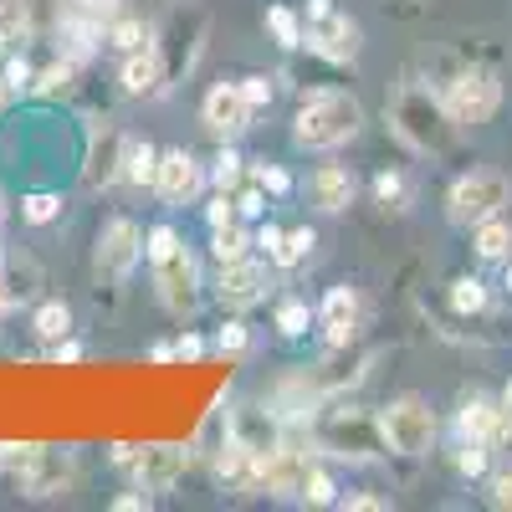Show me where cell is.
I'll use <instances>...</instances> for the list:
<instances>
[{
	"label": "cell",
	"instance_id": "6da1fadb",
	"mask_svg": "<svg viewBox=\"0 0 512 512\" xmlns=\"http://www.w3.org/2000/svg\"><path fill=\"white\" fill-rule=\"evenodd\" d=\"M359 123H364V108H359L354 93L323 88V93H313L303 108H297L292 139L303 149H338V144H349L359 134Z\"/></svg>",
	"mask_w": 512,
	"mask_h": 512
},
{
	"label": "cell",
	"instance_id": "7a4b0ae2",
	"mask_svg": "<svg viewBox=\"0 0 512 512\" xmlns=\"http://www.w3.org/2000/svg\"><path fill=\"white\" fill-rule=\"evenodd\" d=\"M390 123H395V134L415 149V154H446L451 149V134H456V123L446 113L441 98H431L425 88H405L390 108Z\"/></svg>",
	"mask_w": 512,
	"mask_h": 512
},
{
	"label": "cell",
	"instance_id": "3957f363",
	"mask_svg": "<svg viewBox=\"0 0 512 512\" xmlns=\"http://www.w3.org/2000/svg\"><path fill=\"white\" fill-rule=\"evenodd\" d=\"M512 200V180L507 175H497V169H477V175H461L456 185H451V221H461V226H482V221H492L497 210Z\"/></svg>",
	"mask_w": 512,
	"mask_h": 512
},
{
	"label": "cell",
	"instance_id": "277c9868",
	"mask_svg": "<svg viewBox=\"0 0 512 512\" xmlns=\"http://www.w3.org/2000/svg\"><path fill=\"white\" fill-rule=\"evenodd\" d=\"M441 103H446V113H451L456 128H477V123H487V118L497 113V103H502V82H497V72H487V67L456 72Z\"/></svg>",
	"mask_w": 512,
	"mask_h": 512
},
{
	"label": "cell",
	"instance_id": "5b68a950",
	"mask_svg": "<svg viewBox=\"0 0 512 512\" xmlns=\"http://www.w3.org/2000/svg\"><path fill=\"white\" fill-rule=\"evenodd\" d=\"M303 47L318 52L323 62H354L359 57V26L344 16V11H333L328 0H313L308 6V21H303Z\"/></svg>",
	"mask_w": 512,
	"mask_h": 512
},
{
	"label": "cell",
	"instance_id": "8992f818",
	"mask_svg": "<svg viewBox=\"0 0 512 512\" xmlns=\"http://www.w3.org/2000/svg\"><path fill=\"white\" fill-rule=\"evenodd\" d=\"M379 431H384V451L420 456L425 446H431V436H436V415H431V405H425V400L405 395V400H395V405H384Z\"/></svg>",
	"mask_w": 512,
	"mask_h": 512
},
{
	"label": "cell",
	"instance_id": "52a82bcc",
	"mask_svg": "<svg viewBox=\"0 0 512 512\" xmlns=\"http://www.w3.org/2000/svg\"><path fill=\"white\" fill-rule=\"evenodd\" d=\"M11 466H16V482L31 497H57L72 487V456L57 446H6Z\"/></svg>",
	"mask_w": 512,
	"mask_h": 512
},
{
	"label": "cell",
	"instance_id": "ba28073f",
	"mask_svg": "<svg viewBox=\"0 0 512 512\" xmlns=\"http://www.w3.org/2000/svg\"><path fill=\"white\" fill-rule=\"evenodd\" d=\"M139 256H144V231L128 221V216H118V221H108L103 236H98L93 267H98L103 282H128V277H134V267H139Z\"/></svg>",
	"mask_w": 512,
	"mask_h": 512
},
{
	"label": "cell",
	"instance_id": "9c48e42d",
	"mask_svg": "<svg viewBox=\"0 0 512 512\" xmlns=\"http://www.w3.org/2000/svg\"><path fill=\"white\" fill-rule=\"evenodd\" d=\"M154 282H159V303L169 313H195V303H200V267H195V256L185 246L159 256V262H154Z\"/></svg>",
	"mask_w": 512,
	"mask_h": 512
},
{
	"label": "cell",
	"instance_id": "30bf717a",
	"mask_svg": "<svg viewBox=\"0 0 512 512\" xmlns=\"http://www.w3.org/2000/svg\"><path fill=\"white\" fill-rule=\"evenodd\" d=\"M267 456L272 451H256L236 436L221 441V456H216V477L226 492H267Z\"/></svg>",
	"mask_w": 512,
	"mask_h": 512
},
{
	"label": "cell",
	"instance_id": "8fae6325",
	"mask_svg": "<svg viewBox=\"0 0 512 512\" xmlns=\"http://www.w3.org/2000/svg\"><path fill=\"white\" fill-rule=\"evenodd\" d=\"M113 461H118V466H134V477H139L144 492L175 487V477L185 472V451H175V446H144V451H139V446H118Z\"/></svg>",
	"mask_w": 512,
	"mask_h": 512
},
{
	"label": "cell",
	"instance_id": "7c38bea8",
	"mask_svg": "<svg viewBox=\"0 0 512 512\" xmlns=\"http://www.w3.org/2000/svg\"><path fill=\"white\" fill-rule=\"evenodd\" d=\"M200 185H205V175H200L195 154H185V149L159 154V180H154V190H159L164 205H190V200L200 195Z\"/></svg>",
	"mask_w": 512,
	"mask_h": 512
},
{
	"label": "cell",
	"instance_id": "4fadbf2b",
	"mask_svg": "<svg viewBox=\"0 0 512 512\" xmlns=\"http://www.w3.org/2000/svg\"><path fill=\"white\" fill-rule=\"evenodd\" d=\"M200 113H205V128H210V134L231 139V134H241V128H251V113H256V108L241 98L236 82H221V88H210V93H205Z\"/></svg>",
	"mask_w": 512,
	"mask_h": 512
},
{
	"label": "cell",
	"instance_id": "5bb4252c",
	"mask_svg": "<svg viewBox=\"0 0 512 512\" xmlns=\"http://www.w3.org/2000/svg\"><path fill=\"white\" fill-rule=\"evenodd\" d=\"M216 292H221L226 308H251V303H262V297H267V267L251 262V256H241V262H226Z\"/></svg>",
	"mask_w": 512,
	"mask_h": 512
},
{
	"label": "cell",
	"instance_id": "9a60e30c",
	"mask_svg": "<svg viewBox=\"0 0 512 512\" xmlns=\"http://www.w3.org/2000/svg\"><path fill=\"white\" fill-rule=\"evenodd\" d=\"M323 441L338 451V456H374L379 446H384V431H379V420H364V415H338L328 431H323Z\"/></svg>",
	"mask_w": 512,
	"mask_h": 512
},
{
	"label": "cell",
	"instance_id": "2e32d148",
	"mask_svg": "<svg viewBox=\"0 0 512 512\" xmlns=\"http://www.w3.org/2000/svg\"><path fill=\"white\" fill-rule=\"evenodd\" d=\"M308 195H313L318 210H328V216H344V210L354 205V195H359V180L344 164H323L313 175V185H308Z\"/></svg>",
	"mask_w": 512,
	"mask_h": 512
},
{
	"label": "cell",
	"instance_id": "e0dca14e",
	"mask_svg": "<svg viewBox=\"0 0 512 512\" xmlns=\"http://www.w3.org/2000/svg\"><path fill=\"white\" fill-rule=\"evenodd\" d=\"M354 328H359V297H354V287H333L323 297V333H328V344L344 349L354 338Z\"/></svg>",
	"mask_w": 512,
	"mask_h": 512
},
{
	"label": "cell",
	"instance_id": "ac0fdd59",
	"mask_svg": "<svg viewBox=\"0 0 512 512\" xmlns=\"http://www.w3.org/2000/svg\"><path fill=\"white\" fill-rule=\"evenodd\" d=\"M226 436H236V441H246V446H256V451H277V446H282V431H277V420H272L267 410H236Z\"/></svg>",
	"mask_w": 512,
	"mask_h": 512
},
{
	"label": "cell",
	"instance_id": "d6986e66",
	"mask_svg": "<svg viewBox=\"0 0 512 512\" xmlns=\"http://www.w3.org/2000/svg\"><path fill=\"white\" fill-rule=\"evenodd\" d=\"M159 88V52L154 47H139V52H128L123 62V93H154Z\"/></svg>",
	"mask_w": 512,
	"mask_h": 512
},
{
	"label": "cell",
	"instance_id": "ffe728a7",
	"mask_svg": "<svg viewBox=\"0 0 512 512\" xmlns=\"http://www.w3.org/2000/svg\"><path fill=\"white\" fill-rule=\"evenodd\" d=\"M123 180H128V185H154V180H159V149H149V144H123Z\"/></svg>",
	"mask_w": 512,
	"mask_h": 512
},
{
	"label": "cell",
	"instance_id": "44dd1931",
	"mask_svg": "<svg viewBox=\"0 0 512 512\" xmlns=\"http://www.w3.org/2000/svg\"><path fill=\"white\" fill-rule=\"evenodd\" d=\"M477 256H487V262H502V256H512V226L507 221H482L477 226Z\"/></svg>",
	"mask_w": 512,
	"mask_h": 512
},
{
	"label": "cell",
	"instance_id": "7402d4cb",
	"mask_svg": "<svg viewBox=\"0 0 512 512\" xmlns=\"http://www.w3.org/2000/svg\"><path fill=\"white\" fill-rule=\"evenodd\" d=\"M461 431L472 436V441H487V446H492V436H497V405L472 400V405L461 410Z\"/></svg>",
	"mask_w": 512,
	"mask_h": 512
},
{
	"label": "cell",
	"instance_id": "603a6c76",
	"mask_svg": "<svg viewBox=\"0 0 512 512\" xmlns=\"http://www.w3.org/2000/svg\"><path fill=\"white\" fill-rule=\"evenodd\" d=\"M313 246H318V236H313L308 226H303V231H282V246L272 251V262H277V267H297Z\"/></svg>",
	"mask_w": 512,
	"mask_h": 512
},
{
	"label": "cell",
	"instance_id": "cb8c5ba5",
	"mask_svg": "<svg viewBox=\"0 0 512 512\" xmlns=\"http://www.w3.org/2000/svg\"><path fill=\"white\" fill-rule=\"evenodd\" d=\"M57 216H62V195L36 190V195H26V200H21V221H31V226H52Z\"/></svg>",
	"mask_w": 512,
	"mask_h": 512
},
{
	"label": "cell",
	"instance_id": "d4e9b609",
	"mask_svg": "<svg viewBox=\"0 0 512 512\" xmlns=\"http://www.w3.org/2000/svg\"><path fill=\"white\" fill-rule=\"evenodd\" d=\"M246 231L231 221V226H216V241H210V251H216V262L226 267V262H241V256H246Z\"/></svg>",
	"mask_w": 512,
	"mask_h": 512
},
{
	"label": "cell",
	"instance_id": "484cf974",
	"mask_svg": "<svg viewBox=\"0 0 512 512\" xmlns=\"http://www.w3.org/2000/svg\"><path fill=\"white\" fill-rule=\"evenodd\" d=\"M36 333L41 338H67L72 333V308L67 303H41L36 308Z\"/></svg>",
	"mask_w": 512,
	"mask_h": 512
},
{
	"label": "cell",
	"instance_id": "4316f807",
	"mask_svg": "<svg viewBox=\"0 0 512 512\" xmlns=\"http://www.w3.org/2000/svg\"><path fill=\"white\" fill-rule=\"evenodd\" d=\"M26 31H31L26 0H0V36H6V41H26Z\"/></svg>",
	"mask_w": 512,
	"mask_h": 512
},
{
	"label": "cell",
	"instance_id": "83f0119b",
	"mask_svg": "<svg viewBox=\"0 0 512 512\" xmlns=\"http://www.w3.org/2000/svg\"><path fill=\"white\" fill-rule=\"evenodd\" d=\"M267 31L282 41V47H303V21H297L287 6H272L267 11Z\"/></svg>",
	"mask_w": 512,
	"mask_h": 512
},
{
	"label": "cell",
	"instance_id": "f1b7e54d",
	"mask_svg": "<svg viewBox=\"0 0 512 512\" xmlns=\"http://www.w3.org/2000/svg\"><path fill=\"white\" fill-rule=\"evenodd\" d=\"M451 308H456V313H482V308H487V287H482L477 277H461V282L451 287Z\"/></svg>",
	"mask_w": 512,
	"mask_h": 512
},
{
	"label": "cell",
	"instance_id": "f546056e",
	"mask_svg": "<svg viewBox=\"0 0 512 512\" xmlns=\"http://www.w3.org/2000/svg\"><path fill=\"white\" fill-rule=\"evenodd\" d=\"M241 164H246V159H241L236 149H221V154H216V169H210V180H216L221 190H236V185L246 180V169H241Z\"/></svg>",
	"mask_w": 512,
	"mask_h": 512
},
{
	"label": "cell",
	"instance_id": "4dcf8cb0",
	"mask_svg": "<svg viewBox=\"0 0 512 512\" xmlns=\"http://www.w3.org/2000/svg\"><path fill=\"white\" fill-rule=\"evenodd\" d=\"M108 41H113L118 52H139L144 41H149V31H144L139 21H113V26H108Z\"/></svg>",
	"mask_w": 512,
	"mask_h": 512
},
{
	"label": "cell",
	"instance_id": "1f68e13d",
	"mask_svg": "<svg viewBox=\"0 0 512 512\" xmlns=\"http://www.w3.org/2000/svg\"><path fill=\"white\" fill-rule=\"evenodd\" d=\"M456 466H461V477H482V472H487V441L466 436V446L456 451Z\"/></svg>",
	"mask_w": 512,
	"mask_h": 512
},
{
	"label": "cell",
	"instance_id": "d6a6232c",
	"mask_svg": "<svg viewBox=\"0 0 512 512\" xmlns=\"http://www.w3.org/2000/svg\"><path fill=\"white\" fill-rule=\"evenodd\" d=\"M169 251H180V231L175 226H154L144 236V256H149V262H159V256H169Z\"/></svg>",
	"mask_w": 512,
	"mask_h": 512
},
{
	"label": "cell",
	"instance_id": "836d02e7",
	"mask_svg": "<svg viewBox=\"0 0 512 512\" xmlns=\"http://www.w3.org/2000/svg\"><path fill=\"white\" fill-rule=\"evenodd\" d=\"M333 477L328 472H318V466H313V472H308V482H303V502H313V507H328L333 502Z\"/></svg>",
	"mask_w": 512,
	"mask_h": 512
},
{
	"label": "cell",
	"instance_id": "e575fe53",
	"mask_svg": "<svg viewBox=\"0 0 512 512\" xmlns=\"http://www.w3.org/2000/svg\"><path fill=\"white\" fill-rule=\"evenodd\" d=\"M236 88H241V98H246L251 108H267V103H272V77H262V72H256V77H241Z\"/></svg>",
	"mask_w": 512,
	"mask_h": 512
},
{
	"label": "cell",
	"instance_id": "d590c367",
	"mask_svg": "<svg viewBox=\"0 0 512 512\" xmlns=\"http://www.w3.org/2000/svg\"><path fill=\"white\" fill-rule=\"evenodd\" d=\"M277 328H282L287 338H297V333L308 328V303H282V308H277Z\"/></svg>",
	"mask_w": 512,
	"mask_h": 512
},
{
	"label": "cell",
	"instance_id": "8d00e7d4",
	"mask_svg": "<svg viewBox=\"0 0 512 512\" xmlns=\"http://www.w3.org/2000/svg\"><path fill=\"white\" fill-rule=\"evenodd\" d=\"M205 221H210V231H216V226H231V221H236V200H231V190H221L216 200L205 205Z\"/></svg>",
	"mask_w": 512,
	"mask_h": 512
},
{
	"label": "cell",
	"instance_id": "74e56055",
	"mask_svg": "<svg viewBox=\"0 0 512 512\" xmlns=\"http://www.w3.org/2000/svg\"><path fill=\"white\" fill-rule=\"evenodd\" d=\"M256 185H262V190H272V195H287V190H292L287 169H277V164H256Z\"/></svg>",
	"mask_w": 512,
	"mask_h": 512
},
{
	"label": "cell",
	"instance_id": "f35d334b",
	"mask_svg": "<svg viewBox=\"0 0 512 512\" xmlns=\"http://www.w3.org/2000/svg\"><path fill=\"white\" fill-rule=\"evenodd\" d=\"M246 344H251V338H246L241 323H226V328L216 333V349H221V354H246Z\"/></svg>",
	"mask_w": 512,
	"mask_h": 512
},
{
	"label": "cell",
	"instance_id": "ab89813d",
	"mask_svg": "<svg viewBox=\"0 0 512 512\" xmlns=\"http://www.w3.org/2000/svg\"><path fill=\"white\" fill-rule=\"evenodd\" d=\"M67 82H72V62H57V67H47V72H41L36 93H62Z\"/></svg>",
	"mask_w": 512,
	"mask_h": 512
},
{
	"label": "cell",
	"instance_id": "60d3db41",
	"mask_svg": "<svg viewBox=\"0 0 512 512\" xmlns=\"http://www.w3.org/2000/svg\"><path fill=\"white\" fill-rule=\"evenodd\" d=\"M374 195H379L384 205H400V200H405V180H400V175H379V180H374Z\"/></svg>",
	"mask_w": 512,
	"mask_h": 512
},
{
	"label": "cell",
	"instance_id": "b9f144b4",
	"mask_svg": "<svg viewBox=\"0 0 512 512\" xmlns=\"http://www.w3.org/2000/svg\"><path fill=\"white\" fill-rule=\"evenodd\" d=\"M236 210H241V216H262V210H267V200H262V185L241 190V195H236Z\"/></svg>",
	"mask_w": 512,
	"mask_h": 512
},
{
	"label": "cell",
	"instance_id": "7bdbcfd3",
	"mask_svg": "<svg viewBox=\"0 0 512 512\" xmlns=\"http://www.w3.org/2000/svg\"><path fill=\"white\" fill-rule=\"evenodd\" d=\"M0 77H6L11 88H26V82H31V67H26V57H11V62H6V72H0Z\"/></svg>",
	"mask_w": 512,
	"mask_h": 512
},
{
	"label": "cell",
	"instance_id": "ee69618b",
	"mask_svg": "<svg viewBox=\"0 0 512 512\" xmlns=\"http://www.w3.org/2000/svg\"><path fill=\"white\" fill-rule=\"evenodd\" d=\"M492 502L497 507H512V472H497L492 477Z\"/></svg>",
	"mask_w": 512,
	"mask_h": 512
},
{
	"label": "cell",
	"instance_id": "f6af8a7d",
	"mask_svg": "<svg viewBox=\"0 0 512 512\" xmlns=\"http://www.w3.org/2000/svg\"><path fill=\"white\" fill-rule=\"evenodd\" d=\"M200 354H205V344H200L195 333H185L180 344H175V359H200Z\"/></svg>",
	"mask_w": 512,
	"mask_h": 512
},
{
	"label": "cell",
	"instance_id": "bcb514c9",
	"mask_svg": "<svg viewBox=\"0 0 512 512\" xmlns=\"http://www.w3.org/2000/svg\"><path fill=\"white\" fill-rule=\"evenodd\" d=\"M52 359H57V364H77V359H82V349H77V344H57V349H52Z\"/></svg>",
	"mask_w": 512,
	"mask_h": 512
},
{
	"label": "cell",
	"instance_id": "7dc6e473",
	"mask_svg": "<svg viewBox=\"0 0 512 512\" xmlns=\"http://www.w3.org/2000/svg\"><path fill=\"white\" fill-rule=\"evenodd\" d=\"M256 246H267V256H272V251L282 246V231H277V226H267L262 236H256Z\"/></svg>",
	"mask_w": 512,
	"mask_h": 512
},
{
	"label": "cell",
	"instance_id": "c3c4849f",
	"mask_svg": "<svg viewBox=\"0 0 512 512\" xmlns=\"http://www.w3.org/2000/svg\"><path fill=\"white\" fill-rule=\"evenodd\" d=\"M113 507H118V512H139V507H149V497H118Z\"/></svg>",
	"mask_w": 512,
	"mask_h": 512
},
{
	"label": "cell",
	"instance_id": "681fc988",
	"mask_svg": "<svg viewBox=\"0 0 512 512\" xmlns=\"http://www.w3.org/2000/svg\"><path fill=\"white\" fill-rule=\"evenodd\" d=\"M344 507H359V512H374V507H384V502H379V497H349Z\"/></svg>",
	"mask_w": 512,
	"mask_h": 512
},
{
	"label": "cell",
	"instance_id": "f907efd6",
	"mask_svg": "<svg viewBox=\"0 0 512 512\" xmlns=\"http://www.w3.org/2000/svg\"><path fill=\"white\" fill-rule=\"evenodd\" d=\"M11 313V292H6V272H0V318Z\"/></svg>",
	"mask_w": 512,
	"mask_h": 512
},
{
	"label": "cell",
	"instance_id": "816d5d0a",
	"mask_svg": "<svg viewBox=\"0 0 512 512\" xmlns=\"http://www.w3.org/2000/svg\"><path fill=\"white\" fill-rule=\"evenodd\" d=\"M6 98H11V82H6V77H0V108H6Z\"/></svg>",
	"mask_w": 512,
	"mask_h": 512
},
{
	"label": "cell",
	"instance_id": "f5cc1de1",
	"mask_svg": "<svg viewBox=\"0 0 512 512\" xmlns=\"http://www.w3.org/2000/svg\"><path fill=\"white\" fill-rule=\"evenodd\" d=\"M6 466H11V451H6V446H0V472H6Z\"/></svg>",
	"mask_w": 512,
	"mask_h": 512
},
{
	"label": "cell",
	"instance_id": "db71d44e",
	"mask_svg": "<svg viewBox=\"0 0 512 512\" xmlns=\"http://www.w3.org/2000/svg\"><path fill=\"white\" fill-rule=\"evenodd\" d=\"M502 405H507V410H512V384H507V390H502Z\"/></svg>",
	"mask_w": 512,
	"mask_h": 512
},
{
	"label": "cell",
	"instance_id": "11a10c76",
	"mask_svg": "<svg viewBox=\"0 0 512 512\" xmlns=\"http://www.w3.org/2000/svg\"><path fill=\"white\" fill-rule=\"evenodd\" d=\"M507 287H512V272H507Z\"/></svg>",
	"mask_w": 512,
	"mask_h": 512
},
{
	"label": "cell",
	"instance_id": "9f6ffc18",
	"mask_svg": "<svg viewBox=\"0 0 512 512\" xmlns=\"http://www.w3.org/2000/svg\"><path fill=\"white\" fill-rule=\"evenodd\" d=\"M0 47H6V36H0Z\"/></svg>",
	"mask_w": 512,
	"mask_h": 512
}]
</instances>
